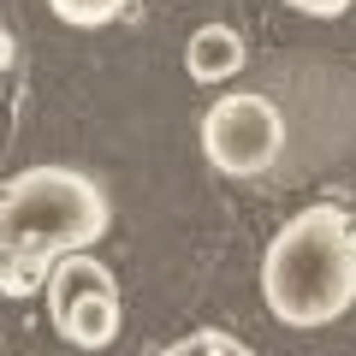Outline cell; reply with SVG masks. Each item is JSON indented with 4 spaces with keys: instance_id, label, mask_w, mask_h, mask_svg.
<instances>
[{
    "instance_id": "7",
    "label": "cell",
    "mask_w": 356,
    "mask_h": 356,
    "mask_svg": "<svg viewBox=\"0 0 356 356\" xmlns=\"http://www.w3.org/2000/svg\"><path fill=\"white\" fill-rule=\"evenodd\" d=\"M154 356H255L250 344H238L232 332H191V339H178V344H166V350H154Z\"/></svg>"
},
{
    "instance_id": "9",
    "label": "cell",
    "mask_w": 356,
    "mask_h": 356,
    "mask_svg": "<svg viewBox=\"0 0 356 356\" xmlns=\"http://www.w3.org/2000/svg\"><path fill=\"white\" fill-rule=\"evenodd\" d=\"M13 60V36H6V30H0V65Z\"/></svg>"
},
{
    "instance_id": "1",
    "label": "cell",
    "mask_w": 356,
    "mask_h": 356,
    "mask_svg": "<svg viewBox=\"0 0 356 356\" xmlns=\"http://www.w3.org/2000/svg\"><path fill=\"white\" fill-rule=\"evenodd\" d=\"M113 226L107 191L77 166H24L0 184V291L30 297L54 261L77 255Z\"/></svg>"
},
{
    "instance_id": "2",
    "label": "cell",
    "mask_w": 356,
    "mask_h": 356,
    "mask_svg": "<svg viewBox=\"0 0 356 356\" xmlns=\"http://www.w3.org/2000/svg\"><path fill=\"white\" fill-rule=\"evenodd\" d=\"M261 297L285 327H332L356 303V214L315 202L291 214L261 255Z\"/></svg>"
},
{
    "instance_id": "6",
    "label": "cell",
    "mask_w": 356,
    "mask_h": 356,
    "mask_svg": "<svg viewBox=\"0 0 356 356\" xmlns=\"http://www.w3.org/2000/svg\"><path fill=\"white\" fill-rule=\"evenodd\" d=\"M48 6H54V18L72 24V30H102V24H113V18L125 13V0H48Z\"/></svg>"
},
{
    "instance_id": "8",
    "label": "cell",
    "mask_w": 356,
    "mask_h": 356,
    "mask_svg": "<svg viewBox=\"0 0 356 356\" xmlns=\"http://www.w3.org/2000/svg\"><path fill=\"white\" fill-rule=\"evenodd\" d=\"M285 6H297V13H309V18H344L356 0H285Z\"/></svg>"
},
{
    "instance_id": "4",
    "label": "cell",
    "mask_w": 356,
    "mask_h": 356,
    "mask_svg": "<svg viewBox=\"0 0 356 356\" xmlns=\"http://www.w3.org/2000/svg\"><path fill=\"white\" fill-rule=\"evenodd\" d=\"M48 315L60 327L65 344L77 350H102V344L119 339V291H113V273L89 250L60 255L48 273Z\"/></svg>"
},
{
    "instance_id": "3",
    "label": "cell",
    "mask_w": 356,
    "mask_h": 356,
    "mask_svg": "<svg viewBox=\"0 0 356 356\" xmlns=\"http://www.w3.org/2000/svg\"><path fill=\"white\" fill-rule=\"evenodd\" d=\"M280 143H285V125H280V107L267 95H220L214 107L202 113V154L214 172L226 178H255L280 161Z\"/></svg>"
},
{
    "instance_id": "5",
    "label": "cell",
    "mask_w": 356,
    "mask_h": 356,
    "mask_svg": "<svg viewBox=\"0 0 356 356\" xmlns=\"http://www.w3.org/2000/svg\"><path fill=\"white\" fill-rule=\"evenodd\" d=\"M184 60H191L196 83H226V77L243 65V36L226 30V24H202L191 36V48H184Z\"/></svg>"
}]
</instances>
